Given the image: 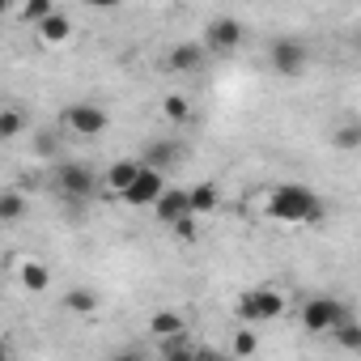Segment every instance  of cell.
<instances>
[{"instance_id":"obj_14","label":"cell","mask_w":361,"mask_h":361,"mask_svg":"<svg viewBox=\"0 0 361 361\" xmlns=\"http://www.w3.org/2000/svg\"><path fill=\"white\" fill-rule=\"evenodd\" d=\"M183 331H192L188 327V319L178 314V310H157L153 319H149V336L161 344V340H174V336H183Z\"/></svg>"},{"instance_id":"obj_29","label":"cell","mask_w":361,"mask_h":361,"mask_svg":"<svg viewBox=\"0 0 361 361\" xmlns=\"http://www.w3.org/2000/svg\"><path fill=\"white\" fill-rule=\"evenodd\" d=\"M0 18H9V0H0Z\"/></svg>"},{"instance_id":"obj_13","label":"cell","mask_w":361,"mask_h":361,"mask_svg":"<svg viewBox=\"0 0 361 361\" xmlns=\"http://www.w3.org/2000/svg\"><path fill=\"white\" fill-rule=\"evenodd\" d=\"M18 281H22V289H26V293H35V298H39V293H47V289H51V268H47L43 259H22V264H18Z\"/></svg>"},{"instance_id":"obj_2","label":"cell","mask_w":361,"mask_h":361,"mask_svg":"<svg viewBox=\"0 0 361 361\" xmlns=\"http://www.w3.org/2000/svg\"><path fill=\"white\" fill-rule=\"evenodd\" d=\"M285 306H289V298H285L276 285H259V289L243 293L234 310H238V319H243L247 327H259V323H272V319H281V314H285Z\"/></svg>"},{"instance_id":"obj_19","label":"cell","mask_w":361,"mask_h":361,"mask_svg":"<svg viewBox=\"0 0 361 361\" xmlns=\"http://www.w3.org/2000/svg\"><path fill=\"white\" fill-rule=\"evenodd\" d=\"M60 306H64L68 314H94V310H98V293L85 289V285H73V289L60 298Z\"/></svg>"},{"instance_id":"obj_3","label":"cell","mask_w":361,"mask_h":361,"mask_svg":"<svg viewBox=\"0 0 361 361\" xmlns=\"http://www.w3.org/2000/svg\"><path fill=\"white\" fill-rule=\"evenodd\" d=\"M298 319H302V327L310 331V336H331L344 319H353L348 314V306L340 302V298H306L302 306H298Z\"/></svg>"},{"instance_id":"obj_20","label":"cell","mask_w":361,"mask_h":361,"mask_svg":"<svg viewBox=\"0 0 361 361\" xmlns=\"http://www.w3.org/2000/svg\"><path fill=\"white\" fill-rule=\"evenodd\" d=\"M161 361H196V336L183 331V336H174V340H161Z\"/></svg>"},{"instance_id":"obj_24","label":"cell","mask_w":361,"mask_h":361,"mask_svg":"<svg viewBox=\"0 0 361 361\" xmlns=\"http://www.w3.org/2000/svg\"><path fill=\"white\" fill-rule=\"evenodd\" d=\"M47 13H56V5H51V0H26V5L18 9V18H22L26 26H39Z\"/></svg>"},{"instance_id":"obj_17","label":"cell","mask_w":361,"mask_h":361,"mask_svg":"<svg viewBox=\"0 0 361 361\" xmlns=\"http://www.w3.org/2000/svg\"><path fill=\"white\" fill-rule=\"evenodd\" d=\"M30 128V119H26V111L22 106H0V145H9V140H18L22 132Z\"/></svg>"},{"instance_id":"obj_4","label":"cell","mask_w":361,"mask_h":361,"mask_svg":"<svg viewBox=\"0 0 361 361\" xmlns=\"http://www.w3.org/2000/svg\"><path fill=\"white\" fill-rule=\"evenodd\" d=\"M60 123H64V132L77 136V140H98V136L111 128V115H106L98 102H73V106H64Z\"/></svg>"},{"instance_id":"obj_15","label":"cell","mask_w":361,"mask_h":361,"mask_svg":"<svg viewBox=\"0 0 361 361\" xmlns=\"http://www.w3.org/2000/svg\"><path fill=\"white\" fill-rule=\"evenodd\" d=\"M140 174V161L136 157H119V161H111V170H106V188H111V196H123L128 188H132V178Z\"/></svg>"},{"instance_id":"obj_16","label":"cell","mask_w":361,"mask_h":361,"mask_svg":"<svg viewBox=\"0 0 361 361\" xmlns=\"http://www.w3.org/2000/svg\"><path fill=\"white\" fill-rule=\"evenodd\" d=\"M217 204H221L217 183H196V188H188V209H192V217H209V213H217Z\"/></svg>"},{"instance_id":"obj_25","label":"cell","mask_w":361,"mask_h":361,"mask_svg":"<svg viewBox=\"0 0 361 361\" xmlns=\"http://www.w3.org/2000/svg\"><path fill=\"white\" fill-rule=\"evenodd\" d=\"M170 234H174L178 243H196V238H200V217H192V213L178 217V221L170 226Z\"/></svg>"},{"instance_id":"obj_18","label":"cell","mask_w":361,"mask_h":361,"mask_svg":"<svg viewBox=\"0 0 361 361\" xmlns=\"http://www.w3.org/2000/svg\"><path fill=\"white\" fill-rule=\"evenodd\" d=\"M161 119L174 123V128L192 123V98H188V94H166V98H161Z\"/></svg>"},{"instance_id":"obj_23","label":"cell","mask_w":361,"mask_h":361,"mask_svg":"<svg viewBox=\"0 0 361 361\" xmlns=\"http://www.w3.org/2000/svg\"><path fill=\"white\" fill-rule=\"evenodd\" d=\"M331 340H336V344H340L344 353H357V348H361V327H357L353 319H344V323H340V327L331 331Z\"/></svg>"},{"instance_id":"obj_22","label":"cell","mask_w":361,"mask_h":361,"mask_svg":"<svg viewBox=\"0 0 361 361\" xmlns=\"http://www.w3.org/2000/svg\"><path fill=\"white\" fill-rule=\"evenodd\" d=\"M230 353H234V357H243V361H247V357H255V353H259V327H247V323H243V327L230 336Z\"/></svg>"},{"instance_id":"obj_1","label":"cell","mask_w":361,"mask_h":361,"mask_svg":"<svg viewBox=\"0 0 361 361\" xmlns=\"http://www.w3.org/2000/svg\"><path fill=\"white\" fill-rule=\"evenodd\" d=\"M264 213L272 221H285V226H310L323 217V200L306 183H281L264 196Z\"/></svg>"},{"instance_id":"obj_7","label":"cell","mask_w":361,"mask_h":361,"mask_svg":"<svg viewBox=\"0 0 361 361\" xmlns=\"http://www.w3.org/2000/svg\"><path fill=\"white\" fill-rule=\"evenodd\" d=\"M56 188L68 196V200H94L98 192V178L85 161H60L56 166Z\"/></svg>"},{"instance_id":"obj_8","label":"cell","mask_w":361,"mask_h":361,"mask_svg":"<svg viewBox=\"0 0 361 361\" xmlns=\"http://www.w3.org/2000/svg\"><path fill=\"white\" fill-rule=\"evenodd\" d=\"M188 157V149L178 145V140H170V136H157V140H149L145 145V153L136 157L145 170H157V174H166V170H174L178 161Z\"/></svg>"},{"instance_id":"obj_28","label":"cell","mask_w":361,"mask_h":361,"mask_svg":"<svg viewBox=\"0 0 361 361\" xmlns=\"http://www.w3.org/2000/svg\"><path fill=\"white\" fill-rule=\"evenodd\" d=\"M0 361H13V357H9V344H5V340H0Z\"/></svg>"},{"instance_id":"obj_9","label":"cell","mask_w":361,"mask_h":361,"mask_svg":"<svg viewBox=\"0 0 361 361\" xmlns=\"http://www.w3.org/2000/svg\"><path fill=\"white\" fill-rule=\"evenodd\" d=\"M161 192H166V174H157V170H145V166H140V174L132 178V188H128L119 200H123V204H132V209H153Z\"/></svg>"},{"instance_id":"obj_27","label":"cell","mask_w":361,"mask_h":361,"mask_svg":"<svg viewBox=\"0 0 361 361\" xmlns=\"http://www.w3.org/2000/svg\"><path fill=\"white\" fill-rule=\"evenodd\" d=\"M106 361H149V357H145L140 348H115V353H111Z\"/></svg>"},{"instance_id":"obj_11","label":"cell","mask_w":361,"mask_h":361,"mask_svg":"<svg viewBox=\"0 0 361 361\" xmlns=\"http://www.w3.org/2000/svg\"><path fill=\"white\" fill-rule=\"evenodd\" d=\"M35 39L43 43V47H64L68 39H73V18L64 13V9H56V13H47L39 26H35Z\"/></svg>"},{"instance_id":"obj_26","label":"cell","mask_w":361,"mask_h":361,"mask_svg":"<svg viewBox=\"0 0 361 361\" xmlns=\"http://www.w3.org/2000/svg\"><path fill=\"white\" fill-rule=\"evenodd\" d=\"M331 140H336V149H357V145H361V128H357V123H344Z\"/></svg>"},{"instance_id":"obj_6","label":"cell","mask_w":361,"mask_h":361,"mask_svg":"<svg viewBox=\"0 0 361 361\" xmlns=\"http://www.w3.org/2000/svg\"><path fill=\"white\" fill-rule=\"evenodd\" d=\"M306 60H310V51H306V43L293 39V35H281V39H272V47H268V68H272L276 77H302V73H306Z\"/></svg>"},{"instance_id":"obj_12","label":"cell","mask_w":361,"mask_h":361,"mask_svg":"<svg viewBox=\"0 0 361 361\" xmlns=\"http://www.w3.org/2000/svg\"><path fill=\"white\" fill-rule=\"evenodd\" d=\"M153 213H157L161 226H174L178 217H188V213H192V209H188V192H183V188H166V192L157 196Z\"/></svg>"},{"instance_id":"obj_5","label":"cell","mask_w":361,"mask_h":361,"mask_svg":"<svg viewBox=\"0 0 361 361\" xmlns=\"http://www.w3.org/2000/svg\"><path fill=\"white\" fill-rule=\"evenodd\" d=\"M243 39H247L243 22H238V18H230V13H217V18H209V22H204V39H200V47H204V51H213V56H230V51H238V47H243Z\"/></svg>"},{"instance_id":"obj_10","label":"cell","mask_w":361,"mask_h":361,"mask_svg":"<svg viewBox=\"0 0 361 361\" xmlns=\"http://www.w3.org/2000/svg\"><path fill=\"white\" fill-rule=\"evenodd\" d=\"M204 64H209V51L200 47V43H174L170 51H166V68L170 73H178V77H196V73H204Z\"/></svg>"},{"instance_id":"obj_21","label":"cell","mask_w":361,"mask_h":361,"mask_svg":"<svg viewBox=\"0 0 361 361\" xmlns=\"http://www.w3.org/2000/svg\"><path fill=\"white\" fill-rule=\"evenodd\" d=\"M26 213H30V204L22 192H0V226H18V221H26Z\"/></svg>"}]
</instances>
